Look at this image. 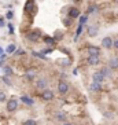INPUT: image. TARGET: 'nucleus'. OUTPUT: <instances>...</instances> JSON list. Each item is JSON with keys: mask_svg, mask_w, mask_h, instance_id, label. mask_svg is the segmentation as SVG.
Returning <instances> with one entry per match:
<instances>
[{"mask_svg": "<svg viewBox=\"0 0 118 125\" xmlns=\"http://www.w3.org/2000/svg\"><path fill=\"white\" fill-rule=\"evenodd\" d=\"M58 91H59V94H66V92L69 91V85H67V83H65V81H59Z\"/></svg>", "mask_w": 118, "mask_h": 125, "instance_id": "nucleus-7", "label": "nucleus"}, {"mask_svg": "<svg viewBox=\"0 0 118 125\" xmlns=\"http://www.w3.org/2000/svg\"><path fill=\"white\" fill-rule=\"evenodd\" d=\"M58 118H59V120H60V121H65V118H66V115H65V114H62V113H60V114H58Z\"/></svg>", "mask_w": 118, "mask_h": 125, "instance_id": "nucleus-29", "label": "nucleus"}, {"mask_svg": "<svg viewBox=\"0 0 118 125\" xmlns=\"http://www.w3.org/2000/svg\"><path fill=\"white\" fill-rule=\"evenodd\" d=\"M18 107V100L17 99H10L7 100V110L8 111H15Z\"/></svg>", "mask_w": 118, "mask_h": 125, "instance_id": "nucleus-1", "label": "nucleus"}, {"mask_svg": "<svg viewBox=\"0 0 118 125\" xmlns=\"http://www.w3.org/2000/svg\"><path fill=\"white\" fill-rule=\"evenodd\" d=\"M1 52H3V50H1V48H0V55H1Z\"/></svg>", "mask_w": 118, "mask_h": 125, "instance_id": "nucleus-34", "label": "nucleus"}, {"mask_svg": "<svg viewBox=\"0 0 118 125\" xmlns=\"http://www.w3.org/2000/svg\"><path fill=\"white\" fill-rule=\"evenodd\" d=\"M21 54H25L23 50H15V55H21Z\"/></svg>", "mask_w": 118, "mask_h": 125, "instance_id": "nucleus-30", "label": "nucleus"}, {"mask_svg": "<svg viewBox=\"0 0 118 125\" xmlns=\"http://www.w3.org/2000/svg\"><path fill=\"white\" fill-rule=\"evenodd\" d=\"M113 43H114V40L111 39V37H104L103 40H102V45H103L104 48H107V50H110V48H113Z\"/></svg>", "mask_w": 118, "mask_h": 125, "instance_id": "nucleus-4", "label": "nucleus"}, {"mask_svg": "<svg viewBox=\"0 0 118 125\" xmlns=\"http://www.w3.org/2000/svg\"><path fill=\"white\" fill-rule=\"evenodd\" d=\"M4 73H6V76H11V74H12V69L10 66H6V67H4Z\"/></svg>", "mask_w": 118, "mask_h": 125, "instance_id": "nucleus-23", "label": "nucleus"}, {"mask_svg": "<svg viewBox=\"0 0 118 125\" xmlns=\"http://www.w3.org/2000/svg\"><path fill=\"white\" fill-rule=\"evenodd\" d=\"M71 19H73V18H70V17L65 19V21H63V23H65V26H67V28H69V26L71 25Z\"/></svg>", "mask_w": 118, "mask_h": 125, "instance_id": "nucleus-25", "label": "nucleus"}, {"mask_svg": "<svg viewBox=\"0 0 118 125\" xmlns=\"http://www.w3.org/2000/svg\"><path fill=\"white\" fill-rule=\"evenodd\" d=\"M26 80H29V81H32V80H34V73L33 72H29V73H26Z\"/></svg>", "mask_w": 118, "mask_h": 125, "instance_id": "nucleus-21", "label": "nucleus"}, {"mask_svg": "<svg viewBox=\"0 0 118 125\" xmlns=\"http://www.w3.org/2000/svg\"><path fill=\"white\" fill-rule=\"evenodd\" d=\"M41 96H43V99L44 100H52L54 99V92L51 91V89H43V94H41Z\"/></svg>", "mask_w": 118, "mask_h": 125, "instance_id": "nucleus-3", "label": "nucleus"}, {"mask_svg": "<svg viewBox=\"0 0 118 125\" xmlns=\"http://www.w3.org/2000/svg\"><path fill=\"white\" fill-rule=\"evenodd\" d=\"M12 17H14V14H12V11H7V14H6V18H8V19H12Z\"/></svg>", "mask_w": 118, "mask_h": 125, "instance_id": "nucleus-28", "label": "nucleus"}, {"mask_svg": "<svg viewBox=\"0 0 118 125\" xmlns=\"http://www.w3.org/2000/svg\"><path fill=\"white\" fill-rule=\"evenodd\" d=\"M6 99H7V96H6V94H4V92H0V102H4Z\"/></svg>", "mask_w": 118, "mask_h": 125, "instance_id": "nucleus-26", "label": "nucleus"}, {"mask_svg": "<svg viewBox=\"0 0 118 125\" xmlns=\"http://www.w3.org/2000/svg\"><path fill=\"white\" fill-rule=\"evenodd\" d=\"M108 67H110V69H118V58H111L110 61H108Z\"/></svg>", "mask_w": 118, "mask_h": 125, "instance_id": "nucleus-12", "label": "nucleus"}, {"mask_svg": "<svg viewBox=\"0 0 118 125\" xmlns=\"http://www.w3.org/2000/svg\"><path fill=\"white\" fill-rule=\"evenodd\" d=\"M37 88L39 89H45L47 88V80H45V78H40V80L37 81Z\"/></svg>", "mask_w": 118, "mask_h": 125, "instance_id": "nucleus-13", "label": "nucleus"}, {"mask_svg": "<svg viewBox=\"0 0 118 125\" xmlns=\"http://www.w3.org/2000/svg\"><path fill=\"white\" fill-rule=\"evenodd\" d=\"M15 48L17 47H15L14 44H10L7 47V50H6V52H7V54H12V52H15Z\"/></svg>", "mask_w": 118, "mask_h": 125, "instance_id": "nucleus-20", "label": "nucleus"}, {"mask_svg": "<svg viewBox=\"0 0 118 125\" xmlns=\"http://www.w3.org/2000/svg\"><path fill=\"white\" fill-rule=\"evenodd\" d=\"M82 28H84V25L78 23V28H77V30H76V36H74V41L78 40V37H80V34H81V32H82Z\"/></svg>", "mask_w": 118, "mask_h": 125, "instance_id": "nucleus-16", "label": "nucleus"}, {"mask_svg": "<svg viewBox=\"0 0 118 125\" xmlns=\"http://www.w3.org/2000/svg\"><path fill=\"white\" fill-rule=\"evenodd\" d=\"M63 125H71V124H70V122H65Z\"/></svg>", "mask_w": 118, "mask_h": 125, "instance_id": "nucleus-33", "label": "nucleus"}, {"mask_svg": "<svg viewBox=\"0 0 118 125\" xmlns=\"http://www.w3.org/2000/svg\"><path fill=\"white\" fill-rule=\"evenodd\" d=\"M8 32H10V34L14 33V26H12V23H8Z\"/></svg>", "mask_w": 118, "mask_h": 125, "instance_id": "nucleus-27", "label": "nucleus"}, {"mask_svg": "<svg viewBox=\"0 0 118 125\" xmlns=\"http://www.w3.org/2000/svg\"><path fill=\"white\" fill-rule=\"evenodd\" d=\"M28 40L33 41V43H37V41L40 40V34H39V32H29L28 33Z\"/></svg>", "mask_w": 118, "mask_h": 125, "instance_id": "nucleus-6", "label": "nucleus"}, {"mask_svg": "<svg viewBox=\"0 0 118 125\" xmlns=\"http://www.w3.org/2000/svg\"><path fill=\"white\" fill-rule=\"evenodd\" d=\"M98 33H99V28H98V26H89L88 28V34L91 37L98 36Z\"/></svg>", "mask_w": 118, "mask_h": 125, "instance_id": "nucleus-11", "label": "nucleus"}, {"mask_svg": "<svg viewBox=\"0 0 118 125\" xmlns=\"http://www.w3.org/2000/svg\"><path fill=\"white\" fill-rule=\"evenodd\" d=\"M87 52H88L89 55H93V56H99L100 55V50L98 47H95V45H89V47L87 48Z\"/></svg>", "mask_w": 118, "mask_h": 125, "instance_id": "nucleus-5", "label": "nucleus"}, {"mask_svg": "<svg viewBox=\"0 0 118 125\" xmlns=\"http://www.w3.org/2000/svg\"><path fill=\"white\" fill-rule=\"evenodd\" d=\"M21 100H22L25 104H29V106H32V104L34 103V100H33V99H30L29 96H21Z\"/></svg>", "mask_w": 118, "mask_h": 125, "instance_id": "nucleus-15", "label": "nucleus"}, {"mask_svg": "<svg viewBox=\"0 0 118 125\" xmlns=\"http://www.w3.org/2000/svg\"><path fill=\"white\" fill-rule=\"evenodd\" d=\"M23 125H37V122L34 121V120H26V121L23 122Z\"/></svg>", "mask_w": 118, "mask_h": 125, "instance_id": "nucleus-24", "label": "nucleus"}, {"mask_svg": "<svg viewBox=\"0 0 118 125\" xmlns=\"http://www.w3.org/2000/svg\"><path fill=\"white\" fill-rule=\"evenodd\" d=\"M44 41L48 45H55V43H56V40L54 37H44Z\"/></svg>", "mask_w": 118, "mask_h": 125, "instance_id": "nucleus-17", "label": "nucleus"}, {"mask_svg": "<svg viewBox=\"0 0 118 125\" xmlns=\"http://www.w3.org/2000/svg\"><path fill=\"white\" fill-rule=\"evenodd\" d=\"M113 47L115 48V50H118V39H115L114 43H113Z\"/></svg>", "mask_w": 118, "mask_h": 125, "instance_id": "nucleus-31", "label": "nucleus"}, {"mask_svg": "<svg viewBox=\"0 0 118 125\" xmlns=\"http://www.w3.org/2000/svg\"><path fill=\"white\" fill-rule=\"evenodd\" d=\"M92 80L95 81V83H103V80H104V76L100 72H96V73H93V76H92Z\"/></svg>", "mask_w": 118, "mask_h": 125, "instance_id": "nucleus-9", "label": "nucleus"}, {"mask_svg": "<svg viewBox=\"0 0 118 125\" xmlns=\"http://www.w3.org/2000/svg\"><path fill=\"white\" fill-rule=\"evenodd\" d=\"M4 23H3V18H0V26H3Z\"/></svg>", "mask_w": 118, "mask_h": 125, "instance_id": "nucleus-32", "label": "nucleus"}, {"mask_svg": "<svg viewBox=\"0 0 118 125\" xmlns=\"http://www.w3.org/2000/svg\"><path fill=\"white\" fill-rule=\"evenodd\" d=\"M87 62H88V65H91V66H96V65H99L100 59H99V56L89 55V56H88V59H87Z\"/></svg>", "mask_w": 118, "mask_h": 125, "instance_id": "nucleus-8", "label": "nucleus"}, {"mask_svg": "<svg viewBox=\"0 0 118 125\" xmlns=\"http://www.w3.org/2000/svg\"><path fill=\"white\" fill-rule=\"evenodd\" d=\"M111 70L113 69H110V67H103V69H100L99 72L102 74L104 76V78H110L111 76H113V73H111Z\"/></svg>", "mask_w": 118, "mask_h": 125, "instance_id": "nucleus-10", "label": "nucleus"}, {"mask_svg": "<svg viewBox=\"0 0 118 125\" xmlns=\"http://www.w3.org/2000/svg\"><path fill=\"white\" fill-rule=\"evenodd\" d=\"M69 17H70V18H73V19L80 18V17H81V11H80L77 7H71L70 10H69Z\"/></svg>", "mask_w": 118, "mask_h": 125, "instance_id": "nucleus-2", "label": "nucleus"}, {"mask_svg": "<svg viewBox=\"0 0 118 125\" xmlns=\"http://www.w3.org/2000/svg\"><path fill=\"white\" fill-rule=\"evenodd\" d=\"M32 54H33L34 56H37V58H40V59H47V56H45L44 54H43V52H37V51H33Z\"/></svg>", "mask_w": 118, "mask_h": 125, "instance_id": "nucleus-19", "label": "nucleus"}, {"mask_svg": "<svg viewBox=\"0 0 118 125\" xmlns=\"http://www.w3.org/2000/svg\"><path fill=\"white\" fill-rule=\"evenodd\" d=\"M88 14H95V12H98V6H95V4H91L88 7Z\"/></svg>", "mask_w": 118, "mask_h": 125, "instance_id": "nucleus-18", "label": "nucleus"}, {"mask_svg": "<svg viewBox=\"0 0 118 125\" xmlns=\"http://www.w3.org/2000/svg\"><path fill=\"white\" fill-rule=\"evenodd\" d=\"M89 88H91V91L98 92V91H100V89H102V84H100V83H95V81H93L92 84H91V87H89Z\"/></svg>", "mask_w": 118, "mask_h": 125, "instance_id": "nucleus-14", "label": "nucleus"}, {"mask_svg": "<svg viewBox=\"0 0 118 125\" xmlns=\"http://www.w3.org/2000/svg\"><path fill=\"white\" fill-rule=\"evenodd\" d=\"M87 21H88V15H82V17H80V23H81V25H85Z\"/></svg>", "mask_w": 118, "mask_h": 125, "instance_id": "nucleus-22", "label": "nucleus"}]
</instances>
